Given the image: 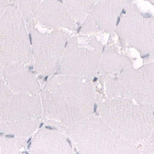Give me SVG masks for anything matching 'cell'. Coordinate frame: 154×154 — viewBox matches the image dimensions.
Here are the masks:
<instances>
[{
    "instance_id": "1",
    "label": "cell",
    "mask_w": 154,
    "mask_h": 154,
    "mask_svg": "<svg viewBox=\"0 0 154 154\" xmlns=\"http://www.w3.org/2000/svg\"><path fill=\"white\" fill-rule=\"evenodd\" d=\"M42 118L63 131L92 115L95 94L85 79L61 74L52 76L40 93Z\"/></svg>"
},
{
    "instance_id": "18",
    "label": "cell",
    "mask_w": 154,
    "mask_h": 154,
    "mask_svg": "<svg viewBox=\"0 0 154 154\" xmlns=\"http://www.w3.org/2000/svg\"><path fill=\"white\" fill-rule=\"evenodd\" d=\"M29 1L31 3L32 7L33 8L35 13V11H36L37 8L38 7V5H39V4H40V2H41L42 0H29Z\"/></svg>"
},
{
    "instance_id": "19",
    "label": "cell",
    "mask_w": 154,
    "mask_h": 154,
    "mask_svg": "<svg viewBox=\"0 0 154 154\" xmlns=\"http://www.w3.org/2000/svg\"><path fill=\"white\" fill-rule=\"evenodd\" d=\"M148 1H150L151 2H152V3H153L154 4V0H148Z\"/></svg>"
},
{
    "instance_id": "9",
    "label": "cell",
    "mask_w": 154,
    "mask_h": 154,
    "mask_svg": "<svg viewBox=\"0 0 154 154\" xmlns=\"http://www.w3.org/2000/svg\"><path fill=\"white\" fill-rule=\"evenodd\" d=\"M118 78L126 98L154 108V63L139 69L127 68L119 72Z\"/></svg>"
},
{
    "instance_id": "16",
    "label": "cell",
    "mask_w": 154,
    "mask_h": 154,
    "mask_svg": "<svg viewBox=\"0 0 154 154\" xmlns=\"http://www.w3.org/2000/svg\"><path fill=\"white\" fill-rule=\"evenodd\" d=\"M28 140V137L0 135V154H20Z\"/></svg>"
},
{
    "instance_id": "13",
    "label": "cell",
    "mask_w": 154,
    "mask_h": 154,
    "mask_svg": "<svg viewBox=\"0 0 154 154\" xmlns=\"http://www.w3.org/2000/svg\"><path fill=\"white\" fill-rule=\"evenodd\" d=\"M32 154H73V149L63 131L43 127L35 133L29 146Z\"/></svg>"
},
{
    "instance_id": "3",
    "label": "cell",
    "mask_w": 154,
    "mask_h": 154,
    "mask_svg": "<svg viewBox=\"0 0 154 154\" xmlns=\"http://www.w3.org/2000/svg\"><path fill=\"white\" fill-rule=\"evenodd\" d=\"M42 118L40 95L16 93L0 79V133L29 138Z\"/></svg>"
},
{
    "instance_id": "4",
    "label": "cell",
    "mask_w": 154,
    "mask_h": 154,
    "mask_svg": "<svg viewBox=\"0 0 154 154\" xmlns=\"http://www.w3.org/2000/svg\"><path fill=\"white\" fill-rule=\"evenodd\" d=\"M63 132L80 154L140 153L136 146L114 132L100 117L91 115Z\"/></svg>"
},
{
    "instance_id": "6",
    "label": "cell",
    "mask_w": 154,
    "mask_h": 154,
    "mask_svg": "<svg viewBox=\"0 0 154 154\" xmlns=\"http://www.w3.org/2000/svg\"><path fill=\"white\" fill-rule=\"evenodd\" d=\"M103 49L95 39L80 42L69 38L56 74L86 79L95 75L100 69Z\"/></svg>"
},
{
    "instance_id": "20",
    "label": "cell",
    "mask_w": 154,
    "mask_h": 154,
    "mask_svg": "<svg viewBox=\"0 0 154 154\" xmlns=\"http://www.w3.org/2000/svg\"><path fill=\"white\" fill-rule=\"evenodd\" d=\"M9 1H10V0H9Z\"/></svg>"
},
{
    "instance_id": "8",
    "label": "cell",
    "mask_w": 154,
    "mask_h": 154,
    "mask_svg": "<svg viewBox=\"0 0 154 154\" xmlns=\"http://www.w3.org/2000/svg\"><path fill=\"white\" fill-rule=\"evenodd\" d=\"M125 14L117 28L122 41L145 56L154 57V18L131 7Z\"/></svg>"
},
{
    "instance_id": "10",
    "label": "cell",
    "mask_w": 154,
    "mask_h": 154,
    "mask_svg": "<svg viewBox=\"0 0 154 154\" xmlns=\"http://www.w3.org/2000/svg\"><path fill=\"white\" fill-rule=\"evenodd\" d=\"M126 0H98L84 19L81 28L82 33L113 31L117 26L119 12L126 5Z\"/></svg>"
},
{
    "instance_id": "5",
    "label": "cell",
    "mask_w": 154,
    "mask_h": 154,
    "mask_svg": "<svg viewBox=\"0 0 154 154\" xmlns=\"http://www.w3.org/2000/svg\"><path fill=\"white\" fill-rule=\"evenodd\" d=\"M32 62L30 35L24 17L11 4L0 18V79L4 68L11 63L28 65Z\"/></svg>"
},
{
    "instance_id": "17",
    "label": "cell",
    "mask_w": 154,
    "mask_h": 154,
    "mask_svg": "<svg viewBox=\"0 0 154 154\" xmlns=\"http://www.w3.org/2000/svg\"><path fill=\"white\" fill-rule=\"evenodd\" d=\"M11 4V1L9 0H0V18Z\"/></svg>"
},
{
    "instance_id": "7",
    "label": "cell",
    "mask_w": 154,
    "mask_h": 154,
    "mask_svg": "<svg viewBox=\"0 0 154 154\" xmlns=\"http://www.w3.org/2000/svg\"><path fill=\"white\" fill-rule=\"evenodd\" d=\"M32 63L35 74L42 77L56 73L69 36L62 30L42 33L29 28Z\"/></svg>"
},
{
    "instance_id": "14",
    "label": "cell",
    "mask_w": 154,
    "mask_h": 154,
    "mask_svg": "<svg viewBox=\"0 0 154 154\" xmlns=\"http://www.w3.org/2000/svg\"><path fill=\"white\" fill-rule=\"evenodd\" d=\"M131 66H132V62L126 57L107 50L103 52L99 70L107 74L119 73Z\"/></svg>"
},
{
    "instance_id": "12",
    "label": "cell",
    "mask_w": 154,
    "mask_h": 154,
    "mask_svg": "<svg viewBox=\"0 0 154 154\" xmlns=\"http://www.w3.org/2000/svg\"><path fill=\"white\" fill-rule=\"evenodd\" d=\"M27 64L11 63L2 70V79L13 91L28 95H40L42 88L35 72L28 69Z\"/></svg>"
},
{
    "instance_id": "15",
    "label": "cell",
    "mask_w": 154,
    "mask_h": 154,
    "mask_svg": "<svg viewBox=\"0 0 154 154\" xmlns=\"http://www.w3.org/2000/svg\"><path fill=\"white\" fill-rule=\"evenodd\" d=\"M98 0H62L76 23L84 20Z\"/></svg>"
},
{
    "instance_id": "2",
    "label": "cell",
    "mask_w": 154,
    "mask_h": 154,
    "mask_svg": "<svg viewBox=\"0 0 154 154\" xmlns=\"http://www.w3.org/2000/svg\"><path fill=\"white\" fill-rule=\"evenodd\" d=\"M129 98H115L98 106L100 117L122 138L134 146L143 144L154 128V108L133 103Z\"/></svg>"
},
{
    "instance_id": "11",
    "label": "cell",
    "mask_w": 154,
    "mask_h": 154,
    "mask_svg": "<svg viewBox=\"0 0 154 154\" xmlns=\"http://www.w3.org/2000/svg\"><path fill=\"white\" fill-rule=\"evenodd\" d=\"M35 23L53 28L75 30L76 22L60 0H42L35 11Z\"/></svg>"
}]
</instances>
